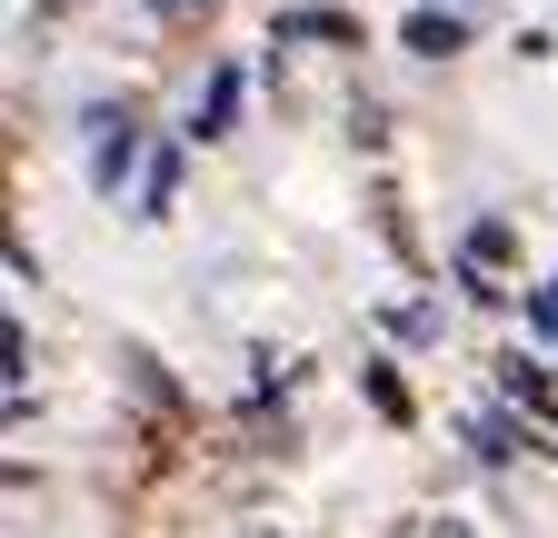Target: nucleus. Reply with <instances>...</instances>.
Wrapping results in <instances>:
<instances>
[{
  "instance_id": "20e7f679",
  "label": "nucleus",
  "mask_w": 558,
  "mask_h": 538,
  "mask_svg": "<svg viewBox=\"0 0 558 538\" xmlns=\"http://www.w3.org/2000/svg\"><path fill=\"white\" fill-rule=\"evenodd\" d=\"M529 309H538V329H558V280H548V290H538Z\"/></svg>"
},
{
  "instance_id": "f257e3e1",
  "label": "nucleus",
  "mask_w": 558,
  "mask_h": 538,
  "mask_svg": "<svg viewBox=\"0 0 558 538\" xmlns=\"http://www.w3.org/2000/svg\"><path fill=\"white\" fill-rule=\"evenodd\" d=\"M279 40H360L349 11H279Z\"/></svg>"
},
{
  "instance_id": "7ed1b4c3",
  "label": "nucleus",
  "mask_w": 558,
  "mask_h": 538,
  "mask_svg": "<svg viewBox=\"0 0 558 538\" xmlns=\"http://www.w3.org/2000/svg\"><path fill=\"white\" fill-rule=\"evenodd\" d=\"M409 50H429V60L459 50V21H449V11H418V21H409Z\"/></svg>"
},
{
  "instance_id": "f03ea898",
  "label": "nucleus",
  "mask_w": 558,
  "mask_h": 538,
  "mask_svg": "<svg viewBox=\"0 0 558 538\" xmlns=\"http://www.w3.org/2000/svg\"><path fill=\"white\" fill-rule=\"evenodd\" d=\"M230 110H240V71H220V81H209V110H199V140H220V130H230Z\"/></svg>"
}]
</instances>
